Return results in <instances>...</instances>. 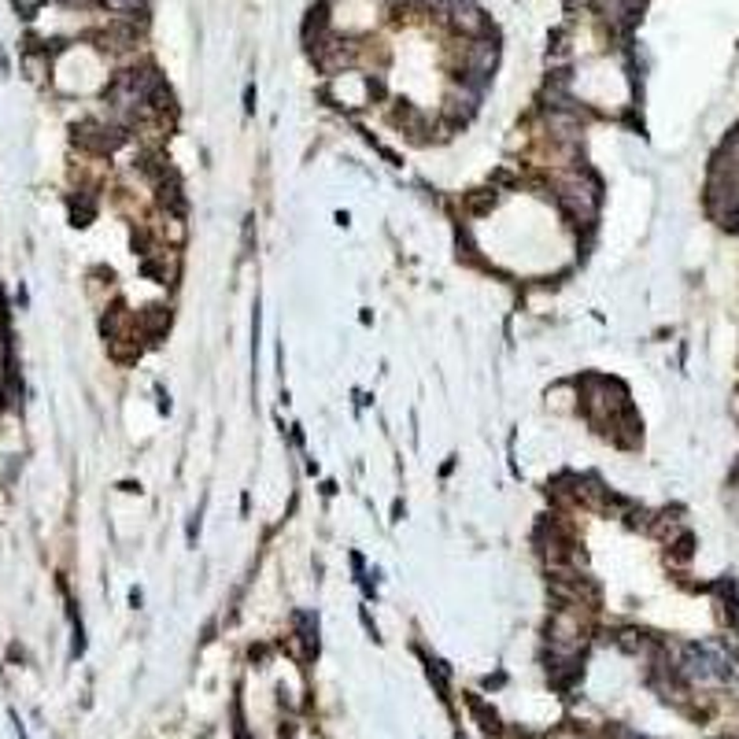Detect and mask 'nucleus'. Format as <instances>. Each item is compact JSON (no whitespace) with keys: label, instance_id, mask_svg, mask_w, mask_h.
Returning <instances> with one entry per match:
<instances>
[{"label":"nucleus","instance_id":"1","mask_svg":"<svg viewBox=\"0 0 739 739\" xmlns=\"http://www.w3.org/2000/svg\"><path fill=\"white\" fill-rule=\"evenodd\" d=\"M680 673L692 680H732V662L710 644H688L680 651Z\"/></svg>","mask_w":739,"mask_h":739},{"label":"nucleus","instance_id":"2","mask_svg":"<svg viewBox=\"0 0 739 739\" xmlns=\"http://www.w3.org/2000/svg\"><path fill=\"white\" fill-rule=\"evenodd\" d=\"M75 145H82L85 152L107 155L119 145H126V130L123 126H107V123H78L75 126Z\"/></svg>","mask_w":739,"mask_h":739},{"label":"nucleus","instance_id":"3","mask_svg":"<svg viewBox=\"0 0 739 739\" xmlns=\"http://www.w3.org/2000/svg\"><path fill=\"white\" fill-rule=\"evenodd\" d=\"M495 60H499V48L492 45V41H484V37H477L470 48H466V85L470 89H484V82H488V75L495 71Z\"/></svg>","mask_w":739,"mask_h":739},{"label":"nucleus","instance_id":"4","mask_svg":"<svg viewBox=\"0 0 739 739\" xmlns=\"http://www.w3.org/2000/svg\"><path fill=\"white\" fill-rule=\"evenodd\" d=\"M447 12H451V26L459 30V34H466V37L488 34V15L474 5V0H451Z\"/></svg>","mask_w":739,"mask_h":739},{"label":"nucleus","instance_id":"5","mask_svg":"<svg viewBox=\"0 0 739 739\" xmlns=\"http://www.w3.org/2000/svg\"><path fill=\"white\" fill-rule=\"evenodd\" d=\"M477 89H470V85H463V89H454V93H447V115L454 119V123H466L474 111H477Z\"/></svg>","mask_w":739,"mask_h":739},{"label":"nucleus","instance_id":"6","mask_svg":"<svg viewBox=\"0 0 739 739\" xmlns=\"http://www.w3.org/2000/svg\"><path fill=\"white\" fill-rule=\"evenodd\" d=\"M466 703H470V710H474V717L481 721V728L488 732V735H499V717H495V710H488L477 695H466Z\"/></svg>","mask_w":739,"mask_h":739},{"label":"nucleus","instance_id":"7","mask_svg":"<svg viewBox=\"0 0 739 739\" xmlns=\"http://www.w3.org/2000/svg\"><path fill=\"white\" fill-rule=\"evenodd\" d=\"M495 204H499V193H495V189H477V193L466 196V207H470L474 215H488Z\"/></svg>","mask_w":739,"mask_h":739},{"label":"nucleus","instance_id":"8","mask_svg":"<svg viewBox=\"0 0 739 739\" xmlns=\"http://www.w3.org/2000/svg\"><path fill=\"white\" fill-rule=\"evenodd\" d=\"M141 325H148L152 336H159V333L170 325V311H166V307H148V311L141 315Z\"/></svg>","mask_w":739,"mask_h":739},{"label":"nucleus","instance_id":"9","mask_svg":"<svg viewBox=\"0 0 739 739\" xmlns=\"http://www.w3.org/2000/svg\"><path fill=\"white\" fill-rule=\"evenodd\" d=\"M599 12L606 19H621V15H629V0H595Z\"/></svg>","mask_w":739,"mask_h":739},{"label":"nucleus","instance_id":"10","mask_svg":"<svg viewBox=\"0 0 739 739\" xmlns=\"http://www.w3.org/2000/svg\"><path fill=\"white\" fill-rule=\"evenodd\" d=\"M100 5H104V8H115V12H134L141 0H100Z\"/></svg>","mask_w":739,"mask_h":739},{"label":"nucleus","instance_id":"11","mask_svg":"<svg viewBox=\"0 0 739 739\" xmlns=\"http://www.w3.org/2000/svg\"><path fill=\"white\" fill-rule=\"evenodd\" d=\"M551 739H584V735H577V732H570V728H565V732H554Z\"/></svg>","mask_w":739,"mask_h":739},{"label":"nucleus","instance_id":"12","mask_svg":"<svg viewBox=\"0 0 739 739\" xmlns=\"http://www.w3.org/2000/svg\"><path fill=\"white\" fill-rule=\"evenodd\" d=\"M5 311H8V304H5V293H0V325L8 322V315H5Z\"/></svg>","mask_w":739,"mask_h":739},{"label":"nucleus","instance_id":"13","mask_svg":"<svg viewBox=\"0 0 739 739\" xmlns=\"http://www.w3.org/2000/svg\"><path fill=\"white\" fill-rule=\"evenodd\" d=\"M15 735H19V739H26V728L19 724V717H15Z\"/></svg>","mask_w":739,"mask_h":739},{"label":"nucleus","instance_id":"14","mask_svg":"<svg viewBox=\"0 0 739 739\" xmlns=\"http://www.w3.org/2000/svg\"><path fill=\"white\" fill-rule=\"evenodd\" d=\"M64 5H85V0H64Z\"/></svg>","mask_w":739,"mask_h":739}]
</instances>
